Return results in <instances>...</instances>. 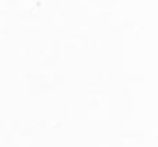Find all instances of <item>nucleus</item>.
Wrapping results in <instances>:
<instances>
[]
</instances>
